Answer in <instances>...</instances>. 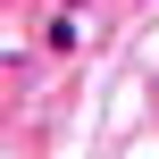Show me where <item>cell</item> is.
Returning <instances> with one entry per match:
<instances>
[{
  "instance_id": "obj_1",
  "label": "cell",
  "mask_w": 159,
  "mask_h": 159,
  "mask_svg": "<svg viewBox=\"0 0 159 159\" xmlns=\"http://www.w3.org/2000/svg\"><path fill=\"white\" fill-rule=\"evenodd\" d=\"M75 42H84V17H75V8H59V17L42 25V50H50V59H67Z\"/></svg>"
},
{
  "instance_id": "obj_2",
  "label": "cell",
  "mask_w": 159,
  "mask_h": 159,
  "mask_svg": "<svg viewBox=\"0 0 159 159\" xmlns=\"http://www.w3.org/2000/svg\"><path fill=\"white\" fill-rule=\"evenodd\" d=\"M59 8H92V0H59Z\"/></svg>"
}]
</instances>
